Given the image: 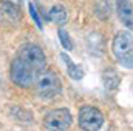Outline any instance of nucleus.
Listing matches in <instances>:
<instances>
[{"label": "nucleus", "mask_w": 133, "mask_h": 131, "mask_svg": "<svg viewBox=\"0 0 133 131\" xmlns=\"http://www.w3.org/2000/svg\"><path fill=\"white\" fill-rule=\"evenodd\" d=\"M48 19L56 25H64L66 22V9L62 5H54L48 12Z\"/></svg>", "instance_id": "obj_9"}, {"label": "nucleus", "mask_w": 133, "mask_h": 131, "mask_svg": "<svg viewBox=\"0 0 133 131\" xmlns=\"http://www.w3.org/2000/svg\"><path fill=\"white\" fill-rule=\"evenodd\" d=\"M22 20V12L20 8L11 2H0V26L3 28H16Z\"/></svg>", "instance_id": "obj_6"}, {"label": "nucleus", "mask_w": 133, "mask_h": 131, "mask_svg": "<svg viewBox=\"0 0 133 131\" xmlns=\"http://www.w3.org/2000/svg\"><path fill=\"white\" fill-rule=\"evenodd\" d=\"M59 39H61V43L65 49H68V51L73 49V42H71V39H70V35L65 30H59Z\"/></svg>", "instance_id": "obj_11"}, {"label": "nucleus", "mask_w": 133, "mask_h": 131, "mask_svg": "<svg viewBox=\"0 0 133 131\" xmlns=\"http://www.w3.org/2000/svg\"><path fill=\"white\" fill-rule=\"evenodd\" d=\"M102 79H104V85H105V88L110 90V91H115V90L118 88V85H119V77H118L116 71L111 69V68H108V69L104 71Z\"/></svg>", "instance_id": "obj_10"}, {"label": "nucleus", "mask_w": 133, "mask_h": 131, "mask_svg": "<svg viewBox=\"0 0 133 131\" xmlns=\"http://www.w3.org/2000/svg\"><path fill=\"white\" fill-rule=\"evenodd\" d=\"M104 125V116L95 106H82L79 110V127L87 131H96Z\"/></svg>", "instance_id": "obj_4"}, {"label": "nucleus", "mask_w": 133, "mask_h": 131, "mask_svg": "<svg viewBox=\"0 0 133 131\" xmlns=\"http://www.w3.org/2000/svg\"><path fill=\"white\" fill-rule=\"evenodd\" d=\"M36 86H37L39 96L42 99H51L61 93L62 82H61V77L54 71H45L43 69L36 80Z\"/></svg>", "instance_id": "obj_3"}, {"label": "nucleus", "mask_w": 133, "mask_h": 131, "mask_svg": "<svg viewBox=\"0 0 133 131\" xmlns=\"http://www.w3.org/2000/svg\"><path fill=\"white\" fill-rule=\"evenodd\" d=\"M71 114L66 108H57L43 117V127L48 130H66L71 127Z\"/></svg>", "instance_id": "obj_5"}, {"label": "nucleus", "mask_w": 133, "mask_h": 131, "mask_svg": "<svg viewBox=\"0 0 133 131\" xmlns=\"http://www.w3.org/2000/svg\"><path fill=\"white\" fill-rule=\"evenodd\" d=\"M116 11L121 22L127 26L133 28V5L132 0H116Z\"/></svg>", "instance_id": "obj_7"}, {"label": "nucleus", "mask_w": 133, "mask_h": 131, "mask_svg": "<svg viewBox=\"0 0 133 131\" xmlns=\"http://www.w3.org/2000/svg\"><path fill=\"white\" fill-rule=\"evenodd\" d=\"M46 66V56L40 46L26 43L20 46L16 59L11 63V79L20 88L36 85L37 77Z\"/></svg>", "instance_id": "obj_1"}, {"label": "nucleus", "mask_w": 133, "mask_h": 131, "mask_svg": "<svg viewBox=\"0 0 133 131\" xmlns=\"http://www.w3.org/2000/svg\"><path fill=\"white\" fill-rule=\"evenodd\" d=\"M30 12H31V17L34 19V22H36L37 28H42V22H40V19H39V16H37V11H36V8H34L33 3L30 5Z\"/></svg>", "instance_id": "obj_12"}, {"label": "nucleus", "mask_w": 133, "mask_h": 131, "mask_svg": "<svg viewBox=\"0 0 133 131\" xmlns=\"http://www.w3.org/2000/svg\"><path fill=\"white\" fill-rule=\"evenodd\" d=\"M116 60L125 68H133V37L127 31H119L111 43Z\"/></svg>", "instance_id": "obj_2"}, {"label": "nucleus", "mask_w": 133, "mask_h": 131, "mask_svg": "<svg viewBox=\"0 0 133 131\" xmlns=\"http://www.w3.org/2000/svg\"><path fill=\"white\" fill-rule=\"evenodd\" d=\"M61 59L64 60V63H65V66H66V72H68V76H70L71 79H74V80H81V79L84 77V69H82V66L73 63L71 59L66 56L65 53L61 54Z\"/></svg>", "instance_id": "obj_8"}]
</instances>
